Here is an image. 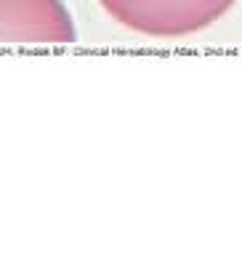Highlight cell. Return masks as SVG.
<instances>
[{"label":"cell","instance_id":"obj_1","mask_svg":"<svg viewBox=\"0 0 242 255\" xmlns=\"http://www.w3.org/2000/svg\"><path fill=\"white\" fill-rule=\"evenodd\" d=\"M115 21L149 37H184L219 21L237 0H99Z\"/></svg>","mask_w":242,"mask_h":255},{"label":"cell","instance_id":"obj_2","mask_svg":"<svg viewBox=\"0 0 242 255\" xmlns=\"http://www.w3.org/2000/svg\"><path fill=\"white\" fill-rule=\"evenodd\" d=\"M75 37L61 0H0V45H69Z\"/></svg>","mask_w":242,"mask_h":255}]
</instances>
